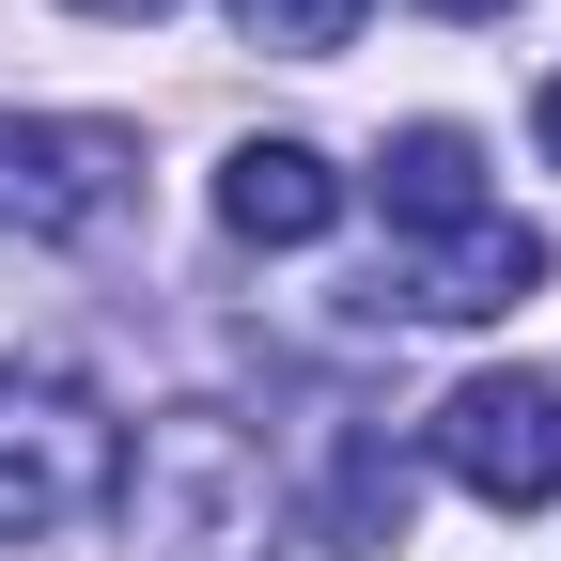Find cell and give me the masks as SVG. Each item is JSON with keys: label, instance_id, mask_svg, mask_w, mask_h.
<instances>
[{"label": "cell", "instance_id": "8fae6325", "mask_svg": "<svg viewBox=\"0 0 561 561\" xmlns=\"http://www.w3.org/2000/svg\"><path fill=\"white\" fill-rule=\"evenodd\" d=\"M530 125H546V172H561V79H546V94H530Z\"/></svg>", "mask_w": 561, "mask_h": 561}, {"label": "cell", "instance_id": "6da1fadb", "mask_svg": "<svg viewBox=\"0 0 561 561\" xmlns=\"http://www.w3.org/2000/svg\"><path fill=\"white\" fill-rule=\"evenodd\" d=\"M125 530L157 546V561H250V546H265V437H250V421H219V405L140 421Z\"/></svg>", "mask_w": 561, "mask_h": 561}, {"label": "cell", "instance_id": "ba28073f", "mask_svg": "<svg viewBox=\"0 0 561 561\" xmlns=\"http://www.w3.org/2000/svg\"><path fill=\"white\" fill-rule=\"evenodd\" d=\"M312 546H328V561H390V546H405V453H390V437H343V453H328Z\"/></svg>", "mask_w": 561, "mask_h": 561}, {"label": "cell", "instance_id": "30bf717a", "mask_svg": "<svg viewBox=\"0 0 561 561\" xmlns=\"http://www.w3.org/2000/svg\"><path fill=\"white\" fill-rule=\"evenodd\" d=\"M79 16H125V32H157V16H172V0H79Z\"/></svg>", "mask_w": 561, "mask_h": 561}, {"label": "cell", "instance_id": "9c48e42d", "mask_svg": "<svg viewBox=\"0 0 561 561\" xmlns=\"http://www.w3.org/2000/svg\"><path fill=\"white\" fill-rule=\"evenodd\" d=\"M234 32L280 62H328V47H359V0H234Z\"/></svg>", "mask_w": 561, "mask_h": 561}, {"label": "cell", "instance_id": "3957f363", "mask_svg": "<svg viewBox=\"0 0 561 561\" xmlns=\"http://www.w3.org/2000/svg\"><path fill=\"white\" fill-rule=\"evenodd\" d=\"M110 468H125V437H110L94 390H62V375H0V546L94 515Z\"/></svg>", "mask_w": 561, "mask_h": 561}, {"label": "cell", "instance_id": "7a4b0ae2", "mask_svg": "<svg viewBox=\"0 0 561 561\" xmlns=\"http://www.w3.org/2000/svg\"><path fill=\"white\" fill-rule=\"evenodd\" d=\"M140 203V125H94V110H0V234L32 250H79Z\"/></svg>", "mask_w": 561, "mask_h": 561}, {"label": "cell", "instance_id": "8992f818", "mask_svg": "<svg viewBox=\"0 0 561 561\" xmlns=\"http://www.w3.org/2000/svg\"><path fill=\"white\" fill-rule=\"evenodd\" d=\"M343 219V172L312 157V140H234L219 157V234L234 250H312Z\"/></svg>", "mask_w": 561, "mask_h": 561}, {"label": "cell", "instance_id": "5b68a950", "mask_svg": "<svg viewBox=\"0 0 561 561\" xmlns=\"http://www.w3.org/2000/svg\"><path fill=\"white\" fill-rule=\"evenodd\" d=\"M515 297H546V234L530 219H453V234H405V265L375 280V312H421V328H483V312H515Z\"/></svg>", "mask_w": 561, "mask_h": 561}, {"label": "cell", "instance_id": "277c9868", "mask_svg": "<svg viewBox=\"0 0 561 561\" xmlns=\"http://www.w3.org/2000/svg\"><path fill=\"white\" fill-rule=\"evenodd\" d=\"M421 437H437V468L468 483V500H500V515L561 500V375H468Z\"/></svg>", "mask_w": 561, "mask_h": 561}, {"label": "cell", "instance_id": "52a82bcc", "mask_svg": "<svg viewBox=\"0 0 561 561\" xmlns=\"http://www.w3.org/2000/svg\"><path fill=\"white\" fill-rule=\"evenodd\" d=\"M375 203H390V234H453V219H483V140H468V125H405L390 157H375Z\"/></svg>", "mask_w": 561, "mask_h": 561}, {"label": "cell", "instance_id": "7c38bea8", "mask_svg": "<svg viewBox=\"0 0 561 561\" xmlns=\"http://www.w3.org/2000/svg\"><path fill=\"white\" fill-rule=\"evenodd\" d=\"M421 16H515V0H421Z\"/></svg>", "mask_w": 561, "mask_h": 561}]
</instances>
